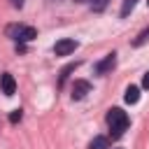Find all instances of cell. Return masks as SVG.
<instances>
[{"mask_svg": "<svg viewBox=\"0 0 149 149\" xmlns=\"http://www.w3.org/2000/svg\"><path fill=\"white\" fill-rule=\"evenodd\" d=\"M107 126H109V135H112V140H119L123 133H126V128H128V114L123 112V109H119V107H112L109 112H107Z\"/></svg>", "mask_w": 149, "mask_h": 149, "instance_id": "obj_1", "label": "cell"}, {"mask_svg": "<svg viewBox=\"0 0 149 149\" xmlns=\"http://www.w3.org/2000/svg\"><path fill=\"white\" fill-rule=\"evenodd\" d=\"M7 37H12L14 42L23 44V42H30V40H35V37H37V30H35L33 26L12 23V26H7Z\"/></svg>", "mask_w": 149, "mask_h": 149, "instance_id": "obj_2", "label": "cell"}, {"mask_svg": "<svg viewBox=\"0 0 149 149\" xmlns=\"http://www.w3.org/2000/svg\"><path fill=\"white\" fill-rule=\"evenodd\" d=\"M77 47H79V42H77V40L63 37V40H58V42L54 44V54H56V56H68V54H72Z\"/></svg>", "mask_w": 149, "mask_h": 149, "instance_id": "obj_3", "label": "cell"}, {"mask_svg": "<svg viewBox=\"0 0 149 149\" xmlns=\"http://www.w3.org/2000/svg\"><path fill=\"white\" fill-rule=\"evenodd\" d=\"M114 65H116V54L112 51V54H107L102 61H98V63L93 65V72H95V74H107V72L114 70Z\"/></svg>", "mask_w": 149, "mask_h": 149, "instance_id": "obj_4", "label": "cell"}, {"mask_svg": "<svg viewBox=\"0 0 149 149\" xmlns=\"http://www.w3.org/2000/svg\"><path fill=\"white\" fill-rule=\"evenodd\" d=\"M88 91H91V84H88L86 79H77V81L72 84V100H81V98H86Z\"/></svg>", "mask_w": 149, "mask_h": 149, "instance_id": "obj_5", "label": "cell"}, {"mask_svg": "<svg viewBox=\"0 0 149 149\" xmlns=\"http://www.w3.org/2000/svg\"><path fill=\"white\" fill-rule=\"evenodd\" d=\"M0 88H2L5 95H14V93H16V81H14V77H12L9 72L0 74Z\"/></svg>", "mask_w": 149, "mask_h": 149, "instance_id": "obj_6", "label": "cell"}, {"mask_svg": "<svg viewBox=\"0 0 149 149\" xmlns=\"http://www.w3.org/2000/svg\"><path fill=\"white\" fill-rule=\"evenodd\" d=\"M123 100H126V102H128V105H135V102H137V100H140V88H137V86H133V84H130V86H128V88H126V95H123Z\"/></svg>", "mask_w": 149, "mask_h": 149, "instance_id": "obj_7", "label": "cell"}, {"mask_svg": "<svg viewBox=\"0 0 149 149\" xmlns=\"http://www.w3.org/2000/svg\"><path fill=\"white\" fill-rule=\"evenodd\" d=\"M77 68H79V61H74V63H70V65H65V68L61 70V77H58V86H63V84H65V79L70 77V72H74Z\"/></svg>", "mask_w": 149, "mask_h": 149, "instance_id": "obj_8", "label": "cell"}, {"mask_svg": "<svg viewBox=\"0 0 149 149\" xmlns=\"http://www.w3.org/2000/svg\"><path fill=\"white\" fill-rule=\"evenodd\" d=\"M107 147H109V140L102 137V135H98V137H93L88 142V149H107Z\"/></svg>", "mask_w": 149, "mask_h": 149, "instance_id": "obj_9", "label": "cell"}, {"mask_svg": "<svg viewBox=\"0 0 149 149\" xmlns=\"http://www.w3.org/2000/svg\"><path fill=\"white\" fill-rule=\"evenodd\" d=\"M149 42V28H144L135 40H133V47H142V44H147Z\"/></svg>", "mask_w": 149, "mask_h": 149, "instance_id": "obj_10", "label": "cell"}, {"mask_svg": "<svg viewBox=\"0 0 149 149\" xmlns=\"http://www.w3.org/2000/svg\"><path fill=\"white\" fill-rule=\"evenodd\" d=\"M135 5H137V0H123V5H121V16L126 19V16L135 9Z\"/></svg>", "mask_w": 149, "mask_h": 149, "instance_id": "obj_11", "label": "cell"}, {"mask_svg": "<svg viewBox=\"0 0 149 149\" xmlns=\"http://www.w3.org/2000/svg\"><path fill=\"white\" fill-rule=\"evenodd\" d=\"M107 2H109V0H93V2H91V9H93V12H102V9L107 7Z\"/></svg>", "mask_w": 149, "mask_h": 149, "instance_id": "obj_12", "label": "cell"}, {"mask_svg": "<svg viewBox=\"0 0 149 149\" xmlns=\"http://www.w3.org/2000/svg\"><path fill=\"white\" fill-rule=\"evenodd\" d=\"M21 116H23V112H21V109H14V112L9 114V121H12V123H19Z\"/></svg>", "mask_w": 149, "mask_h": 149, "instance_id": "obj_13", "label": "cell"}, {"mask_svg": "<svg viewBox=\"0 0 149 149\" xmlns=\"http://www.w3.org/2000/svg\"><path fill=\"white\" fill-rule=\"evenodd\" d=\"M9 2H12V7H16V9L23 7V0H9Z\"/></svg>", "mask_w": 149, "mask_h": 149, "instance_id": "obj_14", "label": "cell"}, {"mask_svg": "<svg viewBox=\"0 0 149 149\" xmlns=\"http://www.w3.org/2000/svg\"><path fill=\"white\" fill-rule=\"evenodd\" d=\"M142 86H144V88H149V72L142 77Z\"/></svg>", "mask_w": 149, "mask_h": 149, "instance_id": "obj_15", "label": "cell"}, {"mask_svg": "<svg viewBox=\"0 0 149 149\" xmlns=\"http://www.w3.org/2000/svg\"><path fill=\"white\" fill-rule=\"evenodd\" d=\"M77 2H93V0H77Z\"/></svg>", "mask_w": 149, "mask_h": 149, "instance_id": "obj_16", "label": "cell"}, {"mask_svg": "<svg viewBox=\"0 0 149 149\" xmlns=\"http://www.w3.org/2000/svg\"><path fill=\"white\" fill-rule=\"evenodd\" d=\"M147 5H149V0H147Z\"/></svg>", "mask_w": 149, "mask_h": 149, "instance_id": "obj_17", "label": "cell"}]
</instances>
